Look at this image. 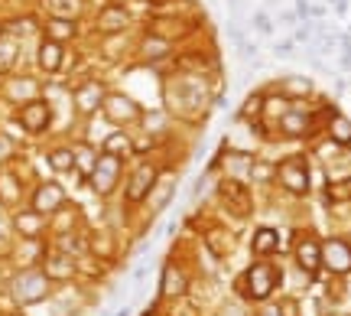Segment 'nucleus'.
Segmentation results:
<instances>
[{"instance_id":"35","label":"nucleus","mask_w":351,"mask_h":316,"mask_svg":"<svg viewBox=\"0 0 351 316\" xmlns=\"http://www.w3.org/2000/svg\"><path fill=\"white\" fill-rule=\"evenodd\" d=\"M254 23H257L261 33H270V20H267V13H257V16H254Z\"/></svg>"},{"instance_id":"24","label":"nucleus","mask_w":351,"mask_h":316,"mask_svg":"<svg viewBox=\"0 0 351 316\" xmlns=\"http://www.w3.org/2000/svg\"><path fill=\"white\" fill-rule=\"evenodd\" d=\"M332 140H335V144H351V121L348 117H341V114L332 117Z\"/></svg>"},{"instance_id":"27","label":"nucleus","mask_w":351,"mask_h":316,"mask_svg":"<svg viewBox=\"0 0 351 316\" xmlns=\"http://www.w3.org/2000/svg\"><path fill=\"white\" fill-rule=\"evenodd\" d=\"M49 36H52V43H62V39L75 36V26L69 23V20H52V23H49Z\"/></svg>"},{"instance_id":"8","label":"nucleus","mask_w":351,"mask_h":316,"mask_svg":"<svg viewBox=\"0 0 351 316\" xmlns=\"http://www.w3.org/2000/svg\"><path fill=\"white\" fill-rule=\"evenodd\" d=\"M160 293L166 300H182L189 293V278L182 274V267L166 264L163 267V278H160Z\"/></svg>"},{"instance_id":"11","label":"nucleus","mask_w":351,"mask_h":316,"mask_svg":"<svg viewBox=\"0 0 351 316\" xmlns=\"http://www.w3.org/2000/svg\"><path fill=\"white\" fill-rule=\"evenodd\" d=\"M322 261L328 264V271L348 274L351 271V248L345 245V241H328L326 248H322Z\"/></svg>"},{"instance_id":"1","label":"nucleus","mask_w":351,"mask_h":316,"mask_svg":"<svg viewBox=\"0 0 351 316\" xmlns=\"http://www.w3.org/2000/svg\"><path fill=\"white\" fill-rule=\"evenodd\" d=\"M276 284H280V267H274L270 261H257V264L247 267V274L238 280V291L244 300L263 304V300L276 291Z\"/></svg>"},{"instance_id":"41","label":"nucleus","mask_w":351,"mask_h":316,"mask_svg":"<svg viewBox=\"0 0 351 316\" xmlns=\"http://www.w3.org/2000/svg\"><path fill=\"white\" fill-rule=\"evenodd\" d=\"M332 3H335V13H345V10H348V3H345V0H332Z\"/></svg>"},{"instance_id":"6","label":"nucleus","mask_w":351,"mask_h":316,"mask_svg":"<svg viewBox=\"0 0 351 316\" xmlns=\"http://www.w3.org/2000/svg\"><path fill=\"white\" fill-rule=\"evenodd\" d=\"M101 108H104V117H108L111 124H121V127L134 124V121L140 117L137 102H134V98H127V95H108Z\"/></svg>"},{"instance_id":"25","label":"nucleus","mask_w":351,"mask_h":316,"mask_svg":"<svg viewBox=\"0 0 351 316\" xmlns=\"http://www.w3.org/2000/svg\"><path fill=\"white\" fill-rule=\"evenodd\" d=\"M309 91H313V82H309V78H300V76L283 78V95H309Z\"/></svg>"},{"instance_id":"2","label":"nucleus","mask_w":351,"mask_h":316,"mask_svg":"<svg viewBox=\"0 0 351 316\" xmlns=\"http://www.w3.org/2000/svg\"><path fill=\"white\" fill-rule=\"evenodd\" d=\"M10 297L16 304H39V300H46L49 297V278L43 274V271H33V267H26L20 271L16 278L10 280Z\"/></svg>"},{"instance_id":"28","label":"nucleus","mask_w":351,"mask_h":316,"mask_svg":"<svg viewBox=\"0 0 351 316\" xmlns=\"http://www.w3.org/2000/svg\"><path fill=\"white\" fill-rule=\"evenodd\" d=\"M127 150H130V140L124 134H111L108 144H104V153H111V157H124Z\"/></svg>"},{"instance_id":"20","label":"nucleus","mask_w":351,"mask_h":316,"mask_svg":"<svg viewBox=\"0 0 351 316\" xmlns=\"http://www.w3.org/2000/svg\"><path fill=\"white\" fill-rule=\"evenodd\" d=\"M16 232H20L23 238H36L39 232H43V215H36V212L16 215Z\"/></svg>"},{"instance_id":"30","label":"nucleus","mask_w":351,"mask_h":316,"mask_svg":"<svg viewBox=\"0 0 351 316\" xmlns=\"http://www.w3.org/2000/svg\"><path fill=\"white\" fill-rule=\"evenodd\" d=\"M49 3L59 16H75V13L82 10V0H49Z\"/></svg>"},{"instance_id":"32","label":"nucleus","mask_w":351,"mask_h":316,"mask_svg":"<svg viewBox=\"0 0 351 316\" xmlns=\"http://www.w3.org/2000/svg\"><path fill=\"white\" fill-rule=\"evenodd\" d=\"M261 108H263V98H261V95H251V98L244 102V108H241V114H244V117H257V114H261Z\"/></svg>"},{"instance_id":"7","label":"nucleus","mask_w":351,"mask_h":316,"mask_svg":"<svg viewBox=\"0 0 351 316\" xmlns=\"http://www.w3.org/2000/svg\"><path fill=\"white\" fill-rule=\"evenodd\" d=\"M153 186H156V166L153 163H140L137 170H134V177H130V183H127V203H143L147 196L153 192Z\"/></svg>"},{"instance_id":"13","label":"nucleus","mask_w":351,"mask_h":316,"mask_svg":"<svg viewBox=\"0 0 351 316\" xmlns=\"http://www.w3.org/2000/svg\"><path fill=\"white\" fill-rule=\"evenodd\" d=\"M104 98H108V95H104V89H101V82H85V85L75 91V108L82 114H91L95 108L104 104Z\"/></svg>"},{"instance_id":"17","label":"nucleus","mask_w":351,"mask_h":316,"mask_svg":"<svg viewBox=\"0 0 351 316\" xmlns=\"http://www.w3.org/2000/svg\"><path fill=\"white\" fill-rule=\"evenodd\" d=\"M20 196H23V190H20V179L13 177L10 170H0V203L16 205V203H20Z\"/></svg>"},{"instance_id":"10","label":"nucleus","mask_w":351,"mask_h":316,"mask_svg":"<svg viewBox=\"0 0 351 316\" xmlns=\"http://www.w3.org/2000/svg\"><path fill=\"white\" fill-rule=\"evenodd\" d=\"M52 121V111L46 102H26L23 111H20V124L29 131V134H39V131H46Z\"/></svg>"},{"instance_id":"33","label":"nucleus","mask_w":351,"mask_h":316,"mask_svg":"<svg viewBox=\"0 0 351 316\" xmlns=\"http://www.w3.org/2000/svg\"><path fill=\"white\" fill-rule=\"evenodd\" d=\"M218 316H247V310H244L241 300H228V304L218 310Z\"/></svg>"},{"instance_id":"15","label":"nucleus","mask_w":351,"mask_h":316,"mask_svg":"<svg viewBox=\"0 0 351 316\" xmlns=\"http://www.w3.org/2000/svg\"><path fill=\"white\" fill-rule=\"evenodd\" d=\"M276 245H280V235H276L274 228H257L251 238V251L257 254V258H267V254L276 251Z\"/></svg>"},{"instance_id":"34","label":"nucleus","mask_w":351,"mask_h":316,"mask_svg":"<svg viewBox=\"0 0 351 316\" xmlns=\"http://www.w3.org/2000/svg\"><path fill=\"white\" fill-rule=\"evenodd\" d=\"M341 69H351V39L348 36H341Z\"/></svg>"},{"instance_id":"23","label":"nucleus","mask_w":351,"mask_h":316,"mask_svg":"<svg viewBox=\"0 0 351 316\" xmlns=\"http://www.w3.org/2000/svg\"><path fill=\"white\" fill-rule=\"evenodd\" d=\"M153 190H160V192H150L153 196V209H163L169 199H173V190H176V177H166L160 186H153Z\"/></svg>"},{"instance_id":"39","label":"nucleus","mask_w":351,"mask_h":316,"mask_svg":"<svg viewBox=\"0 0 351 316\" xmlns=\"http://www.w3.org/2000/svg\"><path fill=\"white\" fill-rule=\"evenodd\" d=\"M332 190H335L332 196H351V179L345 183V186H332Z\"/></svg>"},{"instance_id":"12","label":"nucleus","mask_w":351,"mask_h":316,"mask_svg":"<svg viewBox=\"0 0 351 316\" xmlns=\"http://www.w3.org/2000/svg\"><path fill=\"white\" fill-rule=\"evenodd\" d=\"M49 280H69L75 274V261H72V254L65 251H49L46 254V271H43Z\"/></svg>"},{"instance_id":"31","label":"nucleus","mask_w":351,"mask_h":316,"mask_svg":"<svg viewBox=\"0 0 351 316\" xmlns=\"http://www.w3.org/2000/svg\"><path fill=\"white\" fill-rule=\"evenodd\" d=\"M13 59H16V43H7V39H0V69H10Z\"/></svg>"},{"instance_id":"9","label":"nucleus","mask_w":351,"mask_h":316,"mask_svg":"<svg viewBox=\"0 0 351 316\" xmlns=\"http://www.w3.org/2000/svg\"><path fill=\"white\" fill-rule=\"evenodd\" d=\"M62 203H65V192H62V186H59V183H43V186L33 192V212H36V215L56 212Z\"/></svg>"},{"instance_id":"14","label":"nucleus","mask_w":351,"mask_h":316,"mask_svg":"<svg viewBox=\"0 0 351 316\" xmlns=\"http://www.w3.org/2000/svg\"><path fill=\"white\" fill-rule=\"evenodd\" d=\"M296 261H300L302 271H315V267L322 264V248H319V241L302 238L300 245H296Z\"/></svg>"},{"instance_id":"40","label":"nucleus","mask_w":351,"mask_h":316,"mask_svg":"<svg viewBox=\"0 0 351 316\" xmlns=\"http://www.w3.org/2000/svg\"><path fill=\"white\" fill-rule=\"evenodd\" d=\"M309 36H313L309 26H300V30H296V39H300V43H309Z\"/></svg>"},{"instance_id":"22","label":"nucleus","mask_w":351,"mask_h":316,"mask_svg":"<svg viewBox=\"0 0 351 316\" xmlns=\"http://www.w3.org/2000/svg\"><path fill=\"white\" fill-rule=\"evenodd\" d=\"M124 23H127V16H124V10H121V7H108V10L101 13V20H98V26L104 30V33H111V30H121Z\"/></svg>"},{"instance_id":"4","label":"nucleus","mask_w":351,"mask_h":316,"mask_svg":"<svg viewBox=\"0 0 351 316\" xmlns=\"http://www.w3.org/2000/svg\"><path fill=\"white\" fill-rule=\"evenodd\" d=\"M218 196H221V203L231 209V212L238 215V218H247L254 209V199H251V190L241 183V179L228 177L225 183H218Z\"/></svg>"},{"instance_id":"3","label":"nucleus","mask_w":351,"mask_h":316,"mask_svg":"<svg viewBox=\"0 0 351 316\" xmlns=\"http://www.w3.org/2000/svg\"><path fill=\"white\" fill-rule=\"evenodd\" d=\"M121 157H111V153H101L95 170H91V190L98 192V196H111V190L117 186V179H121Z\"/></svg>"},{"instance_id":"36","label":"nucleus","mask_w":351,"mask_h":316,"mask_svg":"<svg viewBox=\"0 0 351 316\" xmlns=\"http://www.w3.org/2000/svg\"><path fill=\"white\" fill-rule=\"evenodd\" d=\"M10 153H13V144L7 137H0V160H7Z\"/></svg>"},{"instance_id":"21","label":"nucleus","mask_w":351,"mask_h":316,"mask_svg":"<svg viewBox=\"0 0 351 316\" xmlns=\"http://www.w3.org/2000/svg\"><path fill=\"white\" fill-rule=\"evenodd\" d=\"M49 166L56 173H69V170L75 166V153L69 150V147H59V150L49 153Z\"/></svg>"},{"instance_id":"19","label":"nucleus","mask_w":351,"mask_h":316,"mask_svg":"<svg viewBox=\"0 0 351 316\" xmlns=\"http://www.w3.org/2000/svg\"><path fill=\"white\" fill-rule=\"evenodd\" d=\"M205 241H208L212 254H218V258H225V254L231 251V235H228L225 228H208V232H205Z\"/></svg>"},{"instance_id":"26","label":"nucleus","mask_w":351,"mask_h":316,"mask_svg":"<svg viewBox=\"0 0 351 316\" xmlns=\"http://www.w3.org/2000/svg\"><path fill=\"white\" fill-rule=\"evenodd\" d=\"M10 98H29V102H36V82H29V78H20V82H10Z\"/></svg>"},{"instance_id":"16","label":"nucleus","mask_w":351,"mask_h":316,"mask_svg":"<svg viewBox=\"0 0 351 316\" xmlns=\"http://www.w3.org/2000/svg\"><path fill=\"white\" fill-rule=\"evenodd\" d=\"M280 127L287 137H302L309 131V111H287L280 117Z\"/></svg>"},{"instance_id":"29","label":"nucleus","mask_w":351,"mask_h":316,"mask_svg":"<svg viewBox=\"0 0 351 316\" xmlns=\"http://www.w3.org/2000/svg\"><path fill=\"white\" fill-rule=\"evenodd\" d=\"M72 153H75V163L85 170L88 177H91V170H95V163H98L95 150H91V147H78V150H72Z\"/></svg>"},{"instance_id":"37","label":"nucleus","mask_w":351,"mask_h":316,"mask_svg":"<svg viewBox=\"0 0 351 316\" xmlns=\"http://www.w3.org/2000/svg\"><path fill=\"white\" fill-rule=\"evenodd\" d=\"M296 16H300V20L309 16V3H306V0H296Z\"/></svg>"},{"instance_id":"18","label":"nucleus","mask_w":351,"mask_h":316,"mask_svg":"<svg viewBox=\"0 0 351 316\" xmlns=\"http://www.w3.org/2000/svg\"><path fill=\"white\" fill-rule=\"evenodd\" d=\"M39 65L46 69V72H59V65H62V46L59 43H43L39 46Z\"/></svg>"},{"instance_id":"38","label":"nucleus","mask_w":351,"mask_h":316,"mask_svg":"<svg viewBox=\"0 0 351 316\" xmlns=\"http://www.w3.org/2000/svg\"><path fill=\"white\" fill-rule=\"evenodd\" d=\"M257 316H280V304H276V306H274V304H267Z\"/></svg>"},{"instance_id":"5","label":"nucleus","mask_w":351,"mask_h":316,"mask_svg":"<svg viewBox=\"0 0 351 316\" xmlns=\"http://www.w3.org/2000/svg\"><path fill=\"white\" fill-rule=\"evenodd\" d=\"M276 179L293 196H306V190H309V170H306V163L300 157H289V160H283L276 166Z\"/></svg>"}]
</instances>
